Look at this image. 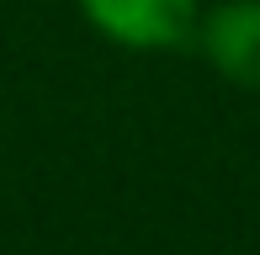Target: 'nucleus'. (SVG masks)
I'll return each mask as SVG.
<instances>
[{
	"label": "nucleus",
	"instance_id": "nucleus-1",
	"mask_svg": "<svg viewBox=\"0 0 260 255\" xmlns=\"http://www.w3.org/2000/svg\"><path fill=\"white\" fill-rule=\"evenodd\" d=\"M85 27L127 53L191 48L207 0H75Z\"/></svg>",
	"mask_w": 260,
	"mask_h": 255
},
{
	"label": "nucleus",
	"instance_id": "nucleus-2",
	"mask_svg": "<svg viewBox=\"0 0 260 255\" xmlns=\"http://www.w3.org/2000/svg\"><path fill=\"white\" fill-rule=\"evenodd\" d=\"M191 48L234 90H260V0H218V6H202Z\"/></svg>",
	"mask_w": 260,
	"mask_h": 255
}]
</instances>
